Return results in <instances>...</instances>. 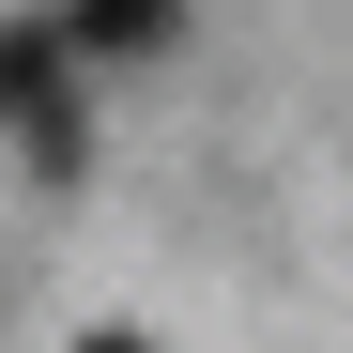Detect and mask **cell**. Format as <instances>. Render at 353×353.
<instances>
[{"mask_svg": "<svg viewBox=\"0 0 353 353\" xmlns=\"http://www.w3.org/2000/svg\"><path fill=\"white\" fill-rule=\"evenodd\" d=\"M0 123L31 139V169H77V46H62V16H0Z\"/></svg>", "mask_w": 353, "mask_h": 353, "instance_id": "obj_1", "label": "cell"}, {"mask_svg": "<svg viewBox=\"0 0 353 353\" xmlns=\"http://www.w3.org/2000/svg\"><path fill=\"white\" fill-rule=\"evenodd\" d=\"M77 353H154V338H123V323H92V338H77Z\"/></svg>", "mask_w": 353, "mask_h": 353, "instance_id": "obj_3", "label": "cell"}, {"mask_svg": "<svg viewBox=\"0 0 353 353\" xmlns=\"http://www.w3.org/2000/svg\"><path fill=\"white\" fill-rule=\"evenodd\" d=\"M169 31H185V0H62V46H77V62H154Z\"/></svg>", "mask_w": 353, "mask_h": 353, "instance_id": "obj_2", "label": "cell"}]
</instances>
